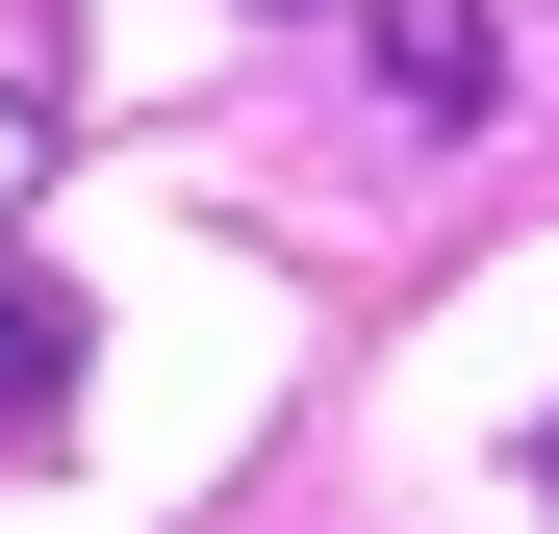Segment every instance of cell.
I'll return each mask as SVG.
<instances>
[{
	"label": "cell",
	"instance_id": "cell-1",
	"mask_svg": "<svg viewBox=\"0 0 559 534\" xmlns=\"http://www.w3.org/2000/svg\"><path fill=\"white\" fill-rule=\"evenodd\" d=\"M356 51H382L407 128H484V103H509V26H484V0H356Z\"/></svg>",
	"mask_w": 559,
	"mask_h": 534
},
{
	"label": "cell",
	"instance_id": "cell-3",
	"mask_svg": "<svg viewBox=\"0 0 559 534\" xmlns=\"http://www.w3.org/2000/svg\"><path fill=\"white\" fill-rule=\"evenodd\" d=\"M51 204V76H0V229Z\"/></svg>",
	"mask_w": 559,
	"mask_h": 534
},
{
	"label": "cell",
	"instance_id": "cell-2",
	"mask_svg": "<svg viewBox=\"0 0 559 534\" xmlns=\"http://www.w3.org/2000/svg\"><path fill=\"white\" fill-rule=\"evenodd\" d=\"M51 382H76V306H51V281H0V432H26Z\"/></svg>",
	"mask_w": 559,
	"mask_h": 534
}]
</instances>
